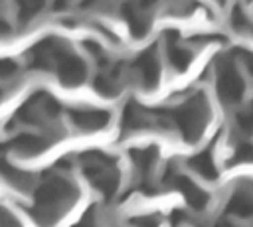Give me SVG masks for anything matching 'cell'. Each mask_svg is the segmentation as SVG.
<instances>
[{
  "mask_svg": "<svg viewBox=\"0 0 253 227\" xmlns=\"http://www.w3.org/2000/svg\"><path fill=\"white\" fill-rule=\"evenodd\" d=\"M77 188L59 174H49L36 189V207L32 211L34 219L42 227L53 225L77 199Z\"/></svg>",
  "mask_w": 253,
  "mask_h": 227,
  "instance_id": "obj_1",
  "label": "cell"
},
{
  "mask_svg": "<svg viewBox=\"0 0 253 227\" xmlns=\"http://www.w3.org/2000/svg\"><path fill=\"white\" fill-rule=\"evenodd\" d=\"M81 162L83 174L89 184L105 197H111L119 188V170L115 166V160L101 150H89L81 156Z\"/></svg>",
  "mask_w": 253,
  "mask_h": 227,
  "instance_id": "obj_2",
  "label": "cell"
},
{
  "mask_svg": "<svg viewBox=\"0 0 253 227\" xmlns=\"http://www.w3.org/2000/svg\"><path fill=\"white\" fill-rule=\"evenodd\" d=\"M208 116H210V107L202 93H196L194 97H190L186 103H182L172 113V118L178 126L180 134L188 142H196L200 138V134L208 122Z\"/></svg>",
  "mask_w": 253,
  "mask_h": 227,
  "instance_id": "obj_3",
  "label": "cell"
},
{
  "mask_svg": "<svg viewBox=\"0 0 253 227\" xmlns=\"http://www.w3.org/2000/svg\"><path fill=\"white\" fill-rule=\"evenodd\" d=\"M65 55L63 43L57 38H45L40 43H36L30 51V67L34 69H49L53 61L57 63L59 57Z\"/></svg>",
  "mask_w": 253,
  "mask_h": 227,
  "instance_id": "obj_4",
  "label": "cell"
},
{
  "mask_svg": "<svg viewBox=\"0 0 253 227\" xmlns=\"http://www.w3.org/2000/svg\"><path fill=\"white\" fill-rule=\"evenodd\" d=\"M55 69H57V75H59V81L67 87H75V85H81L87 77V65L81 57L73 55V53H65L59 57V61L55 63Z\"/></svg>",
  "mask_w": 253,
  "mask_h": 227,
  "instance_id": "obj_5",
  "label": "cell"
},
{
  "mask_svg": "<svg viewBox=\"0 0 253 227\" xmlns=\"http://www.w3.org/2000/svg\"><path fill=\"white\" fill-rule=\"evenodd\" d=\"M134 67H136L140 85L146 91H152L160 81V61H158L156 51L154 49H146L144 53H140L136 63H134Z\"/></svg>",
  "mask_w": 253,
  "mask_h": 227,
  "instance_id": "obj_6",
  "label": "cell"
},
{
  "mask_svg": "<svg viewBox=\"0 0 253 227\" xmlns=\"http://www.w3.org/2000/svg\"><path fill=\"white\" fill-rule=\"evenodd\" d=\"M69 116L77 128L87 132L101 130L111 120V114L103 109H69Z\"/></svg>",
  "mask_w": 253,
  "mask_h": 227,
  "instance_id": "obj_7",
  "label": "cell"
},
{
  "mask_svg": "<svg viewBox=\"0 0 253 227\" xmlns=\"http://www.w3.org/2000/svg\"><path fill=\"white\" fill-rule=\"evenodd\" d=\"M121 126L125 132H138V130L152 128V118L148 116V113L142 107H138L136 103H128L123 111Z\"/></svg>",
  "mask_w": 253,
  "mask_h": 227,
  "instance_id": "obj_8",
  "label": "cell"
},
{
  "mask_svg": "<svg viewBox=\"0 0 253 227\" xmlns=\"http://www.w3.org/2000/svg\"><path fill=\"white\" fill-rule=\"evenodd\" d=\"M10 146L14 152L22 154V156H36L40 152H43L49 146V140L42 134H18L14 140H10Z\"/></svg>",
  "mask_w": 253,
  "mask_h": 227,
  "instance_id": "obj_9",
  "label": "cell"
},
{
  "mask_svg": "<svg viewBox=\"0 0 253 227\" xmlns=\"http://www.w3.org/2000/svg\"><path fill=\"white\" fill-rule=\"evenodd\" d=\"M0 176L16 189L20 191H28L32 188V182H34V176H30L28 172H22V170H16L14 166H10L4 158H0Z\"/></svg>",
  "mask_w": 253,
  "mask_h": 227,
  "instance_id": "obj_10",
  "label": "cell"
},
{
  "mask_svg": "<svg viewBox=\"0 0 253 227\" xmlns=\"http://www.w3.org/2000/svg\"><path fill=\"white\" fill-rule=\"evenodd\" d=\"M166 57L176 71H184L192 61V51L186 45H182L174 39H168L166 41Z\"/></svg>",
  "mask_w": 253,
  "mask_h": 227,
  "instance_id": "obj_11",
  "label": "cell"
},
{
  "mask_svg": "<svg viewBox=\"0 0 253 227\" xmlns=\"http://www.w3.org/2000/svg\"><path fill=\"white\" fill-rule=\"evenodd\" d=\"M123 18H125V22H126V26H128V30H130V34L134 38H142L146 34L148 20L142 16L140 10H134V6L130 2L123 4Z\"/></svg>",
  "mask_w": 253,
  "mask_h": 227,
  "instance_id": "obj_12",
  "label": "cell"
},
{
  "mask_svg": "<svg viewBox=\"0 0 253 227\" xmlns=\"http://www.w3.org/2000/svg\"><path fill=\"white\" fill-rule=\"evenodd\" d=\"M130 158H132V162L136 164V168L142 172V176H148V172H150L152 166L156 164L158 152H156L154 146L138 148V150H130Z\"/></svg>",
  "mask_w": 253,
  "mask_h": 227,
  "instance_id": "obj_13",
  "label": "cell"
},
{
  "mask_svg": "<svg viewBox=\"0 0 253 227\" xmlns=\"http://www.w3.org/2000/svg\"><path fill=\"white\" fill-rule=\"evenodd\" d=\"M117 75H107V73H99L95 79H93V89L103 95V97H113L119 93V85H117Z\"/></svg>",
  "mask_w": 253,
  "mask_h": 227,
  "instance_id": "obj_14",
  "label": "cell"
},
{
  "mask_svg": "<svg viewBox=\"0 0 253 227\" xmlns=\"http://www.w3.org/2000/svg\"><path fill=\"white\" fill-rule=\"evenodd\" d=\"M188 164H190L198 174H202L204 178H213V176H215L213 158H211L210 152H200V154H196L194 158L188 160Z\"/></svg>",
  "mask_w": 253,
  "mask_h": 227,
  "instance_id": "obj_15",
  "label": "cell"
},
{
  "mask_svg": "<svg viewBox=\"0 0 253 227\" xmlns=\"http://www.w3.org/2000/svg\"><path fill=\"white\" fill-rule=\"evenodd\" d=\"M47 0H18V18L20 22H30L34 16H38Z\"/></svg>",
  "mask_w": 253,
  "mask_h": 227,
  "instance_id": "obj_16",
  "label": "cell"
},
{
  "mask_svg": "<svg viewBox=\"0 0 253 227\" xmlns=\"http://www.w3.org/2000/svg\"><path fill=\"white\" fill-rule=\"evenodd\" d=\"M130 225L132 227H158L160 225V217L156 213H150V215H136L130 219Z\"/></svg>",
  "mask_w": 253,
  "mask_h": 227,
  "instance_id": "obj_17",
  "label": "cell"
},
{
  "mask_svg": "<svg viewBox=\"0 0 253 227\" xmlns=\"http://www.w3.org/2000/svg\"><path fill=\"white\" fill-rule=\"evenodd\" d=\"M14 73H18V63H16L14 59L2 57V59H0V79H8V77H12Z\"/></svg>",
  "mask_w": 253,
  "mask_h": 227,
  "instance_id": "obj_18",
  "label": "cell"
},
{
  "mask_svg": "<svg viewBox=\"0 0 253 227\" xmlns=\"http://www.w3.org/2000/svg\"><path fill=\"white\" fill-rule=\"evenodd\" d=\"M0 227H22V225H20V221L8 209H4L0 205Z\"/></svg>",
  "mask_w": 253,
  "mask_h": 227,
  "instance_id": "obj_19",
  "label": "cell"
},
{
  "mask_svg": "<svg viewBox=\"0 0 253 227\" xmlns=\"http://www.w3.org/2000/svg\"><path fill=\"white\" fill-rule=\"evenodd\" d=\"M73 227H97V223H95V215H93V209H89Z\"/></svg>",
  "mask_w": 253,
  "mask_h": 227,
  "instance_id": "obj_20",
  "label": "cell"
},
{
  "mask_svg": "<svg viewBox=\"0 0 253 227\" xmlns=\"http://www.w3.org/2000/svg\"><path fill=\"white\" fill-rule=\"evenodd\" d=\"M83 47H85L87 51H91L95 57H101V55H103V47H101L97 41H93V39H85V41H83Z\"/></svg>",
  "mask_w": 253,
  "mask_h": 227,
  "instance_id": "obj_21",
  "label": "cell"
},
{
  "mask_svg": "<svg viewBox=\"0 0 253 227\" xmlns=\"http://www.w3.org/2000/svg\"><path fill=\"white\" fill-rule=\"evenodd\" d=\"M158 0H138V4H140V10H146V8H152L154 4H156Z\"/></svg>",
  "mask_w": 253,
  "mask_h": 227,
  "instance_id": "obj_22",
  "label": "cell"
},
{
  "mask_svg": "<svg viewBox=\"0 0 253 227\" xmlns=\"http://www.w3.org/2000/svg\"><path fill=\"white\" fill-rule=\"evenodd\" d=\"M67 4H69V0H53V8L55 10H63Z\"/></svg>",
  "mask_w": 253,
  "mask_h": 227,
  "instance_id": "obj_23",
  "label": "cell"
},
{
  "mask_svg": "<svg viewBox=\"0 0 253 227\" xmlns=\"http://www.w3.org/2000/svg\"><path fill=\"white\" fill-rule=\"evenodd\" d=\"M6 34H10V26L4 20H0V36H6Z\"/></svg>",
  "mask_w": 253,
  "mask_h": 227,
  "instance_id": "obj_24",
  "label": "cell"
},
{
  "mask_svg": "<svg viewBox=\"0 0 253 227\" xmlns=\"http://www.w3.org/2000/svg\"><path fill=\"white\" fill-rule=\"evenodd\" d=\"M245 67H247V71L253 75V55H247V57H245Z\"/></svg>",
  "mask_w": 253,
  "mask_h": 227,
  "instance_id": "obj_25",
  "label": "cell"
},
{
  "mask_svg": "<svg viewBox=\"0 0 253 227\" xmlns=\"http://www.w3.org/2000/svg\"><path fill=\"white\" fill-rule=\"evenodd\" d=\"M217 2H225V0H217Z\"/></svg>",
  "mask_w": 253,
  "mask_h": 227,
  "instance_id": "obj_26",
  "label": "cell"
}]
</instances>
